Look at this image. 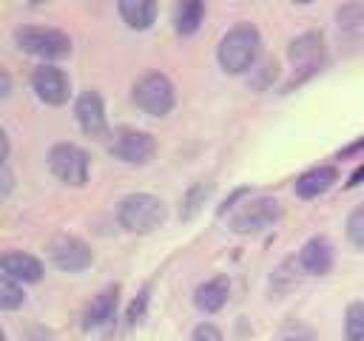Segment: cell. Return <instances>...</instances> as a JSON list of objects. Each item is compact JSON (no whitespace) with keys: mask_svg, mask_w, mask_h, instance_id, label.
<instances>
[{"mask_svg":"<svg viewBox=\"0 0 364 341\" xmlns=\"http://www.w3.org/2000/svg\"><path fill=\"white\" fill-rule=\"evenodd\" d=\"M74 117L85 136H91V139L108 136V117H105V102H102L100 91H82L74 102Z\"/></svg>","mask_w":364,"mask_h":341,"instance_id":"cell-11","label":"cell"},{"mask_svg":"<svg viewBox=\"0 0 364 341\" xmlns=\"http://www.w3.org/2000/svg\"><path fill=\"white\" fill-rule=\"evenodd\" d=\"M134 102L148 117H168L176 105V88L168 74L151 71L134 82Z\"/></svg>","mask_w":364,"mask_h":341,"instance_id":"cell-5","label":"cell"},{"mask_svg":"<svg viewBox=\"0 0 364 341\" xmlns=\"http://www.w3.org/2000/svg\"><path fill=\"white\" fill-rule=\"evenodd\" d=\"M336 23L344 31L364 26V3H344V6H338L336 9Z\"/></svg>","mask_w":364,"mask_h":341,"instance_id":"cell-23","label":"cell"},{"mask_svg":"<svg viewBox=\"0 0 364 341\" xmlns=\"http://www.w3.org/2000/svg\"><path fill=\"white\" fill-rule=\"evenodd\" d=\"M361 179H364V165H358V168L350 173V182H347V188H355V185H361Z\"/></svg>","mask_w":364,"mask_h":341,"instance_id":"cell-29","label":"cell"},{"mask_svg":"<svg viewBox=\"0 0 364 341\" xmlns=\"http://www.w3.org/2000/svg\"><path fill=\"white\" fill-rule=\"evenodd\" d=\"M338 179V170L336 165H316L310 170H304L299 179H296V196L299 199H318L321 193H327Z\"/></svg>","mask_w":364,"mask_h":341,"instance_id":"cell-14","label":"cell"},{"mask_svg":"<svg viewBox=\"0 0 364 341\" xmlns=\"http://www.w3.org/2000/svg\"><path fill=\"white\" fill-rule=\"evenodd\" d=\"M168 219V205L154 193H128L117 207V222L128 233H154Z\"/></svg>","mask_w":364,"mask_h":341,"instance_id":"cell-2","label":"cell"},{"mask_svg":"<svg viewBox=\"0 0 364 341\" xmlns=\"http://www.w3.org/2000/svg\"><path fill=\"white\" fill-rule=\"evenodd\" d=\"M287 60H290V65L299 71V77L290 80V82L284 85V91H290V88L299 85L304 77H310L313 71H318V65H321V60H324V34H321V31H304V34L293 37L290 45H287Z\"/></svg>","mask_w":364,"mask_h":341,"instance_id":"cell-7","label":"cell"},{"mask_svg":"<svg viewBox=\"0 0 364 341\" xmlns=\"http://www.w3.org/2000/svg\"><path fill=\"white\" fill-rule=\"evenodd\" d=\"M145 304H148V290H142V293H139V301L131 304V310H128V321H131V324H136V321L145 315Z\"/></svg>","mask_w":364,"mask_h":341,"instance_id":"cell-26","label":"cell"},{"mask_svg":"<svg viewBox=\"0 0 364 341\" xmlns=\"http://www.w3.org/2000/svg\"><path fill=\"white\" fill-rule=\"evenodd\" d=\"M26 341H54V335H51V330H46V327H34V330L26 335Z\"/></svg>","mask_w":364,"mask_h":341,"instance_id":"cell-28","label":"cell"},{"mask_svg":"<svg viewBox=\"0 0 364 341\" xmlns=\"http://www.w3.org/2000/svg\"><path fill=\"white\" fill-rule=\"evenodd\" d=\"M48 170L71 188H82L88 182V170H91V159L88 153L74 145V142H57L48 151Z\"/></svg>","mask_w":364,"mask_h":341,"instance_id":"cell-6","label":"cell"},{"mask_svg":"<svg viewBox=\"0 0 364 341\" xmlns=\"http://www.w3.org/2000/svg\"><path fill=\"white\" fill-rule=\"evenodd\" d=\"M344 341H364V301H350L344 310Z\"/></svg>","mask_w":364,"mask_h":341,"instance_id":"cell-19","label":"cell"},{"mask_svg":"<svg viewBox=\"0 0 364 341\" xmlns=\"http://www.w3.org/2000/svg\"><path fill=\"white\" fill-rule=\"evenodd\" d=\"M31 91L37 94L40 102L46 105H65L71 94V82L63 68L57 65H40L31 74Z\"/></svg>","mask_w":364,"mask_h":341,"instance_id":"cell-10","label":"cell"},{"mask_svg":"<svg viewBox=\"0 0 364 341\" xmlns=\"http://www.w3.org/2000/svg\"><path fill=\"white\" fill-rule=\"evenodd\" d=\"M276 341H313V332H310V327H304V324H287L282 332H279V338Z\"/></svg>","mask_w":364,"mask_h":341,"instance_id":"cell-24","label":"cell"},{"mask_svg":"<svg viewBox=\"0 0 364 341\" xmlns=\"http://www.w3.org/2000/svg\"><path fill=\"white\" fill-rule=\"evenodd\" d=\"M344 236L355 250H364V202L350 210V216L344 222Z\"/></svg>","mask_w":364,"mask_h":341,"instance_id":"cell-22","label":"cell"},{"mask_svg":"<svg viewBox=\"0 0 364 341\" xmlns=\"http://www.w3.org/2000/svg\"><path fill=\"white\" fill-rule=\"evenodd\" d=\"M191 341H222V332H219V327H216V324L202 321V324H196V327H193Z\"/></svg>","mask_w":364,"mask_h":341,"instance_id":"cell-25","label":"cell"},{"mask_svg":"<svg viewBox=\"0 0 364 341\" xmlns=\"http://www.w3.org/2000/svg\"><path fill=\"white\" fill-rule=\"evenodd\" d=\"M108 151H111L114 159H119L125 165H145L156 153V139L148 131L122 125V128L114 131V139H111Z\"/></svg>","mask_w":364,"mask_h":341,"instance_id":"cell-8","label":"cell"},{"mask_svg":"<svg viewBox=\"0 0 364 341\" xmlns=\"http://www.w3.org/2000/svg\"><path fill=\"white\" fill-rule=\"evenodd\" d=\"M14 45L40 60H63L71 54V37L51 26H20L14 28Z\"/></svg>","mask_w":364,"mask_h":341,"instance_id":"cell-4","label":"cell"},{"mask_svg":"<svg viewBox=\"0 0 364 341\" xmlns=\"http://www.w3.org/2000/svg\"><path fill=\"white\" fill-rule=\"evenodd\" d=\"M299 270L307 273V276H327L333 270V261H336V253H333V244L327 236H313L301 244L299 250Z\"/></svg>","mask_w":364,"mask_h":341,"instance_id":"cell-12","label":"cell"},{"mask_svg":"<svg viewBox=\"0 0 364 341\" xmlns=\"http://www.w3.org/2000/svg\"><path fill=\"white\" fill-rule=\"evenodd\" d=\"M117 304H119V287H105L100 290L88 304H85V313H82V327L85 330H100V327H108L117 315Z\"/></svg>","mask_w":364,"mask_h":341,"instance_id":"cell-13","label":"cell"},{"mask_svg":"<svg viewBox=\"0 0 364 341\" xmlns=\"http://www.w3.org/2000/svg\"><path fill=\"white\" fill-rule=\"evenodd\" d=\"M117 11L122 17V23L131 28V31H145L151 28V23L156 20V3L154 0H119L117 3Z\"/></svg>","mask_w":364,"mask_h":341,"instance_id":"cell-17","label":"cell"},{"mask_svg":"<svg viewBox=\"0 0 364 341\" xmlns=\"http://www.w3.org/2000/svg\"><path fill=\"white\" fill-rule=\"evenodd\" d=\"M0 267H3V276L20 281V284H37L43 278V264L40 259H34L31 253H23V250H11L0 259Z\"/></svg>","mask_w":364,"mask_h":341,"instance_id":"cell-15","label":"cell"},{"mask_svg":"<svg viewBox=\"0 0 364 341\" xmlns=\"http://www.w3.org/2000/svg\"><path fill=\"white\" fill-rule=\"evenodd\" d=\"M230 298V281L228 276H213L208 281H202L196 290H193V304L199 313L210 315V313H219Z\"/></svg>","mask_w":364,"mask_h":341,"instance_id":"cell-16","label":"cell"},{"mask_svg":"<svg viewBox=\"0 0 364 341\" xmlns=\"http://www.w3.org/2000/svg\"><path fill=\"white\" fill-rule=\"evenodd\" d=\"M210 193H213V185H210V182H208V185H205V182H196V185L185 193V199H182V210H179V213H182V219L196 216V210L205 205V199H208Z\"/></svg>","mask_w":364,"mask_h":341,"instance_id":"cell-21","label":"cell"},{"mask_svg":"<svg viewBox=\"0 0 364 341\" xmlns=\"http://www.w3.org/2000/svg\"><path fill=\"white\" fill-rule=\"evenodd\" d=\"M48 256H51L54 267H60L63 273H82V270H88L94 264V250L82 239H77L71 233L54 236L48 242Z\"/></svg>","mask_w":364,"mask_h":341,"instance_id":"cell-9","label":"cell"},{"mask_svg":"<svg viewBox=\"0 0 364 341\" xmlns=\"http://www.w3.org/2000/svg\"><path fill=\"white\" fill-rule=\"evenodd\" d=\"M282 202L273 196H253L245 199L242 205H236V210H230L228 216V227L239 236H256L270 230L279 219H282Z\"/></svg>","mask_w":364,"mask_h":341,"instance_id":"cell-3","label":"cell"},{"mask_svg":"<svg viewBox=\"0 0 364 341\" xmlns=\"http://www.w3.org/2000/svg\"><path fill=\"white\" fill-rule=\"evenodd\" d=\"M26 301V293H23V284L9 278V276H0V310L3 313H11L17 307H23Z\"/></svg>","mask_w":364,"mask_h":341,"instance_id":"cell-20","label":"cell"},{"mask_svg":"<svg viewBox=\"0 0 364 341\" xmlns=\"http://www.w3.org/2000/svg\"><path fill=\"white\" fill-rule=\"evenodd\" d=\"M11 188H14V176H11V168H9V162H3V188H0V196L6 199V196L11 193Z\"/></svg>","mask_w":364,"mask_h":341,"instance_id":"cell-27","label":"cell"},{"mask_svg":"<svg viewBox=\"0 0 364 341\" xmlns=\"http://www.w3.org/2000/svg\"><path fill=\"white\" fill-rule=\"evenodd\" d=\"M0 77H3V91H0V99H6V97H9V88H11V80H9V74H6V71H3Z\"/></svg>","mask_w":364,"mask_h":341,"instance_id":"cell-30","label":"cell"},{"mask_svg":"<svg viewBox=\"0 0 364 341\" xmlns=\"http://www.w3.org/2000/svg\"><path fill=\"white\" fill-rule=\"evenodd\" d=\"M202 17H205V3L202 0H191V3H182L173 14V28L176 34L182 37H191L196 34V28L202 26Z\"/></svg>","mask_w":364,"mask_h":341,"instance_id":"cell-18","label":"cell"},{"mask_svg":"<svg viewBox=\"0 0 364 341\" xmlns=\"http://www.w3.org/2000/svg\"><path fill=\"white\" fill-rule=\"evenodd\" d=\"M259 48H262L259 28L253 23H236L222 34L216 45V63L225 74H247L256 68Z\"/></svg>","mask_w":364,"mask_h":341,"instance_id":"cell-1","label":"cell"}]
</instances>
